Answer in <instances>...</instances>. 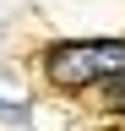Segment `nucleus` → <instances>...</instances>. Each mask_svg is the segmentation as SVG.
I'll return each instance as SVG.
<instances>
[{"mask_svg": "<svg viewBox=\"0 0 125 131\" xmlns=\"http://www.w3.org/2000/svg\"><path fill=\"white\" fill-rule=\"evenodd\" d=\"M125 71V44L120 38H87V44H60L49 49V77L60 88H82V82H98V77H114Z\"/></svg>", "mask_w": 125, "mask_h": 131, "instance_id": "f257e3e1", "label": "nucleus"}]
</instances>
